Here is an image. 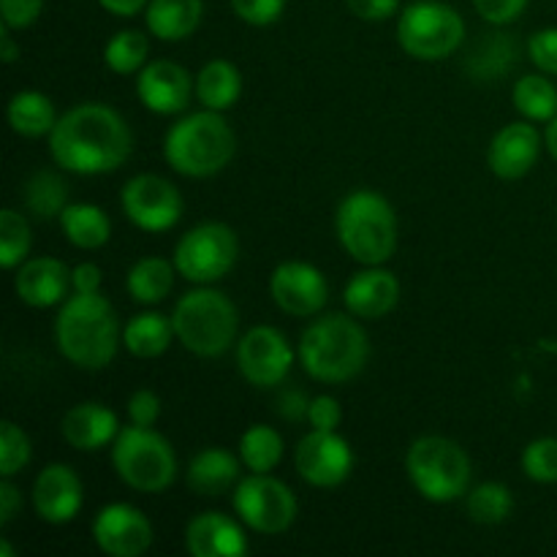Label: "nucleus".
<instances>
[{"label": "nucleus", "instance_id": "nucleus-1", "mask_svg": "<svg viewBox=\"0 0 557 557\" xmlns=\"http://www.w3.org/2000/svg\"><path fill=\"white\" fill-rule=\"evenodd\" d=\"M134 150V136L117 109L79 103L58 117L49 134V156L63 172L96 177L117 172Z\"/></svg>", "mask_w": 557, "mask_h": 557}, {"label": "nucleus", "instance_id": "nucleus-2", "mask_svg": "<svg viewBox=\"0 0 557 557\" xmlns=\"http://www.w3.org/2000/svg\"><path fill=\"white\" fill-rule=\"evenodd\" d=\"M54 343L65 362L79 370H103L123 346V330L109 299L98 294H69L54 319Z\"/></svg>", "mask_w": 557, "mask_h": 557}, {"label": "nucleus", "instance_id": "nucleus-3", "mask_svg": "<svg viewBox=\"0 0 557 557\" xmlns=\"http://www.w3.org/2000/svg\"><path fill=\"white\" fill-rule=\"evenodd\" d=\"M370 357L368 332L351 313H326L310 321L297 343V362L321 384H348Z\"/></svg>", "mask_w": 557, "mask_h": 557}, {"label": "nucleus", "instance_id": "nucleus-4", "mask_svg": "<svg viewBox=\"0 0 557 557\" xmlns=\"http://www.w3.org/2000/svg\"><path fill=\"white\" fill-rule=\"evenodd\" d=\"M237 152V136L223 112L201 109L185 114L163 136V158L183 177L205 180L232 163Z\"/></svg>", "mask_w": 557, "mask_h": 557}, {"label": "nucleus", "instance_id": "nucleus-5", "mask_svg": "<svg viewBox=\"0 0 557 557\" xmlns=\"http://www.w3.org/2000/svg\"><path fill=\"white\" fill-rule=\"evenodd\" d=\"M335 232L343 250L362 267H381L397 250L395 207L379 190L359 188L337 205Z\"/></svg>", "mask_w": 557, "mask_h": 557}, {"label": "nucleus", "instance_id": "nucleus-6", "mask_svg": "<svg viewBox=\"0 0 557 557\" xmlns=\"http://www.w3.org/2000/svg\"><path fill=\"white\" fill-rule=\"evenodd\" d=\"M172 324L177 343L194 357H223L237 341L239 313L237 305L212 286H196L183 294L172 310Z\"/></svg>", "mask_w": 557, "mask_h": 557}, {"label": "nucleus", "instance_id": "nucleus-7", "mask_svg": "<svg viewBox=\"0 0 557 557\" xmlns=\"http://www.w3.org/2000/svg\"><path fill=\"white\" fill-rule=\"evenodd\" d=\"M406 473L430 504H451L471 490V457L457 441L422 435L406 451Z\"/></svg>", "mask_w": 557, "mask_h": 557}, {"label": "nucleus", "instance_id": "nucleus-8", "mask_svg": "<svg viewBox=\"0 0 557 557\" xmlns=\"http://www.w3.org/2000/svg\"><path fill=\"white\" fill-rule=\"evenodd\" d=\"M112 466L120 482L136 493H166L177 479V455L152 428L128 424L112 444Z\"/></svg>", "mask_w": 557, "mask_h": 557}, {"label": "nucleus", "instance_id": "nucleus-9", "mask_svg": "<svg viewBox=\"0 0 557 557\" xmlns=\"http://www.w3.org/2000/svg\"><path fill=\"white\" fill-rule=\"evenodd\" d=\"M466 41V20L444 0H417L397 16V44L422 63L446 60Z\"/></svg>", "mask_w": 557, "mask_h": 557}, {"label": "nucleus", "instance_id": "nucleus-10", "mask_svg": "<svg viewBox=\"0 0 557 557\" xmlns=\"http://www.w3.org/2000/svg\"><path fill=\"white\" fill-rule=\"evenodd\" d=\"M239 259V239L232 226L221 221H207L180 237L174 248V267L196 286H212L234 270Z\"/></svg>", "mask_w": 557, "mask_h": 557}, {"label": "nucleus", "instance_id": "nucleus-11", "mask_svg": "<svg viewBox=\"0 0 557 557\" xmlns=\"http://www.w3.org/2000/svg\"><path fill=\"white\" fill-rule=\"evenodd\" d=\"M234 511L245 528L261 536L286 533L297 520V495L270 473H248L232 493Z\"/></svg>", "mask_w": 557, "mask_h": 557}, {"label": "nucleus", "instance_id": "nucleus-12", "mask_svg": "<svg viewBox=\"0 0 557 557\" xmlns=\"http://www.w3.org/2000/svg\"><path fill=\"white\" fill-rule=\"evenodd\" d=\"M297 351L275 326H253L237 343V370L256 389H277L292 373Z\"/></svg>", "mask_w": 557, "mask_h": 557}, {"label": "nucleus", "instance_id": "nucleus-13", "mask_svg": "<svg viewBox=\"0 0 557 557\" xmlns=\"http://www.w3.org/2000/svg\"><path fill=\"white\" fill-rule=\"evenodd\" d=\"M120 207L123 215L136 228L150 234H163L177 226L183 218V194L158 174H136L120 190Z\"/></svg>", "mask_w": 557, "mask_h": 557}, {"label": "nucleus", "instance_id": "nucleus-14", "mask_svg": "<svg viewBox=\"0 0 557 557\" xmlns=\"http://www.w3.org/2000/svg\"><path fill=\"white\" fill-rule=\"evenodd\" d=\"M294 466L310 487H341L354 471V451L343 435L310 430L294 449Z\"/></svg>", "mask_w": 557, "mask_h": 557}, {"label": "nucleus", "instance_id": "nucleus-15", "mask_svg": "<svg viewBox=\"0 0 557 557\" xmlns=\"http://www.w3.org/2000/svg\"><path fill=\"white\" fill-rule=\"evenodd\" d=\"M152 539V522L131 504H107L92 517V542L109 557H141Z\"/></svg>", "mask_w": 557, "mask_h": 557}, {"label": "nucleus", "instance_id": "nucleus-16", "mask_svg": "<svg viewBox=\"0 0 557 557\" xmlns=\"http://www.w3.org/2000/svg\"><path fill=\"white\" fill-rule=\"evenodd\" d=\"M270 297L286 315L310 319L324 310L330 286L319 267L308 261H283L270 275Z\"/></svg>", "mask_w": 557, "mask_h": 557}, {"label": "nucleus", "instance_id": "nucleus-17", "mask_svg": "<svg viewBox=\"0 0 557 557\" xmlns=\"http://www.w3.org/2000/svg\"><path fill=\"white\" fill-rule=\"evenodd\" d=\"M196 79L174 60H150L136 76V96L152 114H180L188 109Z\"/></svg>", "mask_w": 557, "mask_h": 557}, {"label": "nucleus", "instance_id": "nucleus-18", "mask_svg": "<svg viewBox=\"0 0 557 557\" xmlns=\"http://www.w3.org/2000/svg\"><path fill=\"white\" fill-rule=\"evenodd\" d=\"M85 504V487L79 473L65 462H49L33 482V509L38 520L49 525L74 522Z\"/></svg>", "mask_w": 557, "mask_h": 557}, {"label": "nucleus", "instance_id": "nucleus-19", "mask_svg": "<svg viewBox=\"0 0 557 557\" xmlns=\"http://www.w3.org/2000/svg\"><path fill=\"white\" fill-rule=\"evenodd\" d=\"M190 557H245L250 549L245 522L223 511H201L185 525Z\"/></svg>", "mask_w": 557, "mask_h": 557}, {"label": "nucleus", "instance_id": "nucleus-20", "mask_svg": "<svg viewBox=\"0 0 557 557\" xmlns=\"http://www.w3.org/2000/svg\"><path fill=\"white\" fill-rule=\"evenodd\" d=\"M542 134L536 125L528 123H509L493 136L487 147V166L495 177L500 180H520L536 166L542 156Z\"/></svg>", "mask_w": 557, "mask_h": 557}, {"label": "nucleus", "instance_id": "nucleus-21", "mask_svg": "<svg viewBox=\"0 0 557 557\" xmlns=\"http://www.w3.org/2000/svg\"><path fill=\"white\" fill-rule=\"evenodd\" d=\"M14 292L27 308H54L63 305L71 294V270L65 261L52 256L25 259L16 267Z\"/></svg>", "mask_w": 557, "mask_h": 557}, {"label": "nucleus", "instance_id": "nucleus-22", "mask_svg": "<svg viewBox=\"0 0 557 557\" xmlns=\"http://www.w3.org/2000/svg\"><path fill=\"white\" fill-rule=\"evenodd\" d=\"M343 302H346L348 313L357 315V319H384L400 302V281L389 270H384V264L364 267L346 283Z\"/></svg>", "mask_w": 557, "mask_h": 557}, {"label": "nucleus", "instance_id": "nucleus-23", "mask_svg": "<svg viewBox=\"0 0 557 557\" xmlns=\"http://www.w3.org/2000/svg\"><path fill=\"white\" fill-rule=\"evenodd\" d=\"M120 430L123 428L117 422V413L96 400L71 406L60 422L65 444L76 451H101L103 446L114 444Z\"/></svg>", "mask_w": 557, "mask_h": 557}, {"label": "nucleus", "instance_id": "nucleus-24", "mask_svg": "<svg viewBox=\"0 0 557 557\" xmlns=\"http://www.w3.org/2000/svg\"><path fill=\"white\" fill-rule=\"evenodd\" d=\"M239 455L221 449V446H207L199 455L190 457L188 471H185V484L194 495L201 498H218V495L234 493L239 484Z\"/></svg>", "mask_w": 557, "mask_h": 557}, {"label": "nucleus", "instance_id": "nucleus-25", "mask_svg": "<svg viewBox=\"0 0 557 557\" xmlns=\"http://www.w3.org/2000/svg\"><path fill=\"white\" fill-rule=\"evenodd\" d=\"M205 16V0H150L145 9L147 30L158 41H185L194 36Z\"/></svg>", "mask_w": 557, "mask_h": 557}, {"label": "nucleus", "instance_id": "nucleus-26", "mask_svg": "<svg viewBox=\"0 0 557 557\" xmlns=\"http://www.w3.org/2000/svg\"><path fill=\"white\" fill-rule=\"evenodd\" d=\"M243 96V74L232 60L215 58L196 74V98L205 109L228 112Z\"/></svg>", "mask_w": 557, "mask_h": 557}, {"label": "nucleus", "instance_id": "nucleus-27", "mask_svg": "<svg viewBox=\"0 0 557 557\" xmlns=\"http://www.w3.org/2000/svg\"><path fill=\"white\" fill-rule=\"evenodd\" d=\"M174 337L177 335H174L172 315L158 310H145L123 326V346L136 359H158L169 351Z\"/></svg>", "mask_w": 557, "mask_h": 557}, {"label": "nucleus", "instance_id": "nucleus-28", "mask_svg": "<svg viewBox=\"0 0 557 557\" xmlns=\"http://www.w3.org/2000/svg\"><path fill=\"white\" fill-rule=\"evenodd\" d=\"M58 221L63 237L79 250H98L112 237V221L98 205L76 201V205L65 207Z\"/></svg>", "mask_w": 557, "mask_h": 557}, {"label": "nucleus", "instance_id": "nucleus-29", "mask_svg": "<svg viewBox=\"0 0 557 557\" xmlns=\"http://www.w3.org/2000/svg\"><path fill=\"white\" fill-rule=\"evenodd\" d=\"M517 63V41L509 33H484L466 54V71L473 82H498Z\"/></svg>", "mask_w": 557, "mask_h": 557}, {"label": "nucleus", "instance_id": "nucleus-30", "mask_svg": "<svg viewBox=\"0 0 557 557\" xmlns=\"http://www.w3.org/2000/svg\"><path fill=\"white\" fill-rule=\"evenodd\" d=\"M11 131L25 139H41V136L52 134L54 123H58V112L49 96L38 90H20L11 96L9 109H5Z\"/></svg>", "mask_w": 557, "mask_h": 557}, {"label": "nucleus", "instance_id": "nucleus-31", "mask_svg": "<svg viewBox=\"0 0 557 557\" xmlns=\"http://www.w3.org/2000/svg\"><path fill=\"white\" fill-rule=\"evenodd\" d=\"M174 261L161 256H147L139 259L125 275V292L139 305H158L172 294L174 288Z\"/></svg>", "mask_w": 557, "mask_h": 557}, {"label": "nucleus", "instance_id": "nucleus-32", "mask_svg": "<svg viewBox=\"0 0 557 557\" xmlns=\"http://www.w3.org/2000/svg\"><path fill=\"white\" fill-rule=\"evenodd\" d=\"M22 196H25V207L33 215L41 218V221H54L69 207V183L54 169H38L27 177Z\"/></svg>", "mask_w": 557, "mask_h": 557}, {"label": "nucleus", "instance_id": "nucleus-33", "mask_svg": "<svg viewBox=\"0 0 557 557\" xmlns=\"http://www.w3.org/2000/svg\"><path fill=\"white\" fill-rule=\"evenodd\" d=\"M511 103L531 123H549L557 117V87L549 74H525L511 87Z\"/></svg>", "mask_w": 557, "mask_h": 557}, {"label": "nucleus", "instance_id": "nucleus-34", "mask_svg": "<svg viewBox=\"0 0 557 557\" xmlns=\"http://www.w3.org/2000/svg\"><path fill=\"white\" fill-rule=\"evenodd\" d=\"M283 435L270 424H250L239 438V460L248 473H272L283 460Z\"/></svg>", "mask_w": 557, "mask_h": 557}, {"label": "nucleus", "instance_id": "nucleus-35", "mask_svg": "<svg viewBox=\"0 0 557 557\" xmlns=\"http://www.w3.org/2000/svg\"><path fill=\"white\" fill-rule=\"evenodd\" d=\"M466 511L479 525H500L515 511V495L500 482H482L466 493Z\"/></svg>", "mask_w": 557, "mask_h": 557}, {"label": "nucleus", "instance_id": "nucleus-36", "mask_svg": "<svg viewBox=\"0 0 557 557\" xmlns=\"http://www.w3.org/2000/svg\"><path fill=\"white\" fill-rule=\"evenodd\" d=\"M147 54H150V38L141 30H120L103 47V63L109 71L120 76L139 74L147 65Z\"/></svg>", "mask_w": 557, "mask_h": 557}, {"label": "nucleus", "instance_id": "nucleus-37", "mask_svg": "<svg viewBox=\"0 0 557 557\" xmlns=\"http://www.w3.org/2000/svg\"><path fill=\"white\" fill-rule=\"evenodd\" d=\"M33 245V232L20 210L0 212V264L3 270H16L27 259Z\"/></svg>", "mask_w": 557, "mask_h": 557}, {"label": "nucleus", "instance_id": "nucleus-38", "mask_svg": "<svg viewBox=\"0 0 557 557\" xmlns=\"http://www.w3.org/2000/svg\"><path fill=\"white\" fill-rule=\"evenodd\" d=\"M30 457H33V446H30V438H27V433L20 428V424L5 419V422L0 424V476L14 479L16 473L25 471Z\"/></svg>", "mask_w": 557, "mask_h": 557}, {"label": "nucleus", "instance_id": "nucleus-39", "mask_svg": "<svg viewBox=\"0 0 557 557\" xmlns=\"http://www.w3.org/2000/svg\"><path fill=\"white\" fill-rule=\"evenodd\" d=\"M522 471L536 484L557 482V438L544 435V438L531 441L522 451Z\"/></svg>", "mask_w": 557, "mask_h": 557}, {"label": "nucleus", "instance_id": "nucleus-40", "mask_svg": "<svg viewBox=\"0 0 557 557\" xmlns=\"http://www.w3.org/2000/svg\"><path fill=\"white\" fill-rule=\"evenodd\" d=\"M228 3L245 25L253 27L275 25L286 11V0H228Z\"/></svg>", "mask_w": 557, "mask_h": 557}, {"label": "nucleus", "instance_id": "nucleus-41", "mask_svg": "<svg viewBox=\"0 0 557 557\" xmlns=\"http://www.w3.org/2000/svg\"><path fill=\"white\" fill-rule=\"evenodd\" d=\"M528 58L542 74L557 76V27H544L528 38Z\"/></svg>", "mask_w": 557, "mask_h": 557}, {"label": "nucleus", "instance_id": "nucleus-42", "mask_svg": "<svg viewBox=\"0 0 557 557\" xmlns=\"http://www.w3.org/2000/svg\"><path fill=\"white\" fill-rule=\"evenodd\" d=\"M44 14V0H0V20L11 30H25L36 25Z\"/></svg>", "mask_w": 557, "mask_h": 557}, {"label": "nucleus", "instance_id": "nucleus-43", "mask_svg": "<svg viewBox=\"0 0 557 557\" xmlns=\"http://www.w3.org/2000/svg\"><path fill=\"white\" fill-rule=\"evenodd\" d=\"M471 3L484 22L498 27L517 22L528 9V0H471Z\"/></svg>", "mask_w": 557, "mask_h": 557}, {"label": "nucleus", "instance_id": "nucleus-44", "mask_svg": "<svg viewBox=\"0 0 557 557\" xmlns=\"http://www.w3.org/2000/svg\"><path fill=\"white\" fill-rule=\"evenodd\" d=\"M125 413H128L131 424L152 428L161 419V397L152 389H136L125 403Z\"/></svg>", "mask_w": 557, "mask_h": 557}, {"label": "nucleus", "instance_id": "nucleus-45", "mask_svg": "<svg viewBox=\"0 0 557 557\" xmlns=\"http://www.w3.org/2000/svg\"><path fill=\"white\" fill-rule=\"evenodd\" d=\"M343 422V408L337 403V397L332 395H319L310 397V411H308V424L310 430H324V433H335Z\"/></svg>", "mask_w": 557, "mask_h": 557}, {"label": "nucleus", "instance_id": "nucleus-46", "mask_svg": "<svg viewBox=\"0 0 557 557\" xmlns=\"http://www.w3.org/2000/svg\"><path fill=\"white\" fill-rule=\"evenodd\" d=\"M310 411V397L305 392L294 389V386H286L275 395V413L286 422H302L308 419Z\"/></svg>", "mask_w": 557, "mask_h": 557}, {"label": "nucleus", "instance_id": "nucleus-47", "mask_svg": "<svg viewBox=\"0 0 557 557\" xmlns=\"http://www.w3.org/2000/svg\"><path fill=\"white\" fill-rule=\"evenodd\" d=\"M346 9L362 22H386L397 14L400 0H346Z\"/></svg>", "mask_w": 557, "mask_h": 557}, {"label": "nucleus", "instance_id": "nucleus-48", "mask_svg": "<svg viewBox=\"0 0 557 557\" xmlns=\"http://www.w3.org/2000/svg\"><path fill=\"white\" fill-rule=\"evenodd\" d=\"M101 283V267L92 264V261H82L71 270V294H98Z\"/></svg>", "mask_w": 557, "mask_h": 557}, {"label": "nucleus", "instance_id": "nucleus-49", "mask_svg": "<svg viewBox=\"0 0 557 557\" xmlns=\"http://www.w3.org/2000/svg\"><path fill=\"white\" fill-rule=\"evenodd\" d=\"M22 511V493L16 490V484L11 479L3 476L0 482V525H9L14 522V517Z\"/></svg>", "mask_w": 557, "mask_h": 557}, {"label": "nucleus", "instance_id": "nucleus-50", "mask_svg": "<svg viewBox=\"0 0 557 557\" xmlns=\"http://www.w3.org/2000/svg\"><path fill=\"white\" fill-rule=\"evenodd\" d=\"M147 3H150V0H98V5H101L103 11L120 16V20H131V16L136 14H145Z\"/></svg>", "mask_w": 557, "mask_h": 557}, {"label": "nucleus", "instance_id": "nucleus-51", "mask_svg": "<svg viewBox=\"0 0 557 557\" xmlns=\"http://www.w3.org/2000/svg\"><path fill=\"white\" fill-rule=\"evenodd\" d=\"M0 58H3L5 65L14 63L20 58V47H16L14 36H11V27H0Z\"/></svg>", "mask_w": 557, "mask_h": 557}, {"label": "nucleus", "instance_id": "nucleus-52", "mask_svg": "<svg viewBox=\"0 0 557 557\" xmlns=\"http://www.w3.org/2000/svg\"><path fill=\"white\" fill-rule=\"evenodd\" d=\"M544 147H547L549 156L557 161V117H553L547 123V131H544Z\"/></svg>", "mask_w": 557, "mask_h": 557}, {"label": "nucleus", "instance_id": "nucleus-53", "mask_svg": "<svg viewBox=\"0 0 557 557\" xmlns=\"http://www.w3.org/2000/svg\"><path fill=\"white\" fill-rule=\"evenodd\" d=\"M0 557H14V549H11V544L5 539H0Z\"/></svg>", "mask_w": 557, "mask_h": 557}]
</instances>
